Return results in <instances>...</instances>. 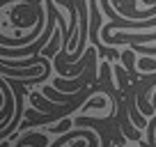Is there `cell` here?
Listing matches in <instances>:
<instances>
[{
    "label": "cell",
    "instance_id": "obj_4",
    "mask_svg": "<svg viewBox=\"0 0 156 147\" xmlns=\"http://www.w3.org/2000/svg\"><path fill=\"white\" fill-rule=\"evenodd\" d=\"M106 103H108V101H106L103 97H97V99H92V101L85 103V110H90V108H103Z\"/></svg>",
    "mask_w": 156,
    "mask_h": 147
},
{
    "label": "cell",
    "instance_id": "obj_1",
    "mask_svg": "<svg viewBox=\"0 0 156 147\" xmlns=\"http://www.w3.org/2000/svg\"><path fill=\"white\" fill-rule=\"evenodd\" d=\"M103 41H106V44H126V41H131V44H140V41H156V32H147V34H142V32H133V34H124V32H119V34H106Z\"/></svg>",
    "mask_w": 156,
    "mask_h": 147
},
{
    "label": "cell",
    "instance_id": "obj_2",
    "mask_svg": "<svg viewBox=\"0 0 156 147\" xmlns=\"http://www.w3.org/2000/svg\"><path fill=\"white\" fill-rule=\"evenodd\" d=\"M46 142H48V138H46L44 133H28V136H23L14 147H30V145H34V147H46Z\"/></svg>",
    "mask_w": 156,
    "mask_h": 147
},
{
    "label": "cell",
    "instance_id": "obj_3",
    "mask_svg": "<svg viewBox=\"0 0 156 147\" xmlns=\"http://www.w3.org/2000/svg\"><path fill=\"white\" fill-rule=\"evenodd\" d=\"M67 129H71V120H69V117H64L62 122H60V124H55V127L51 129V131H53V133H64Z\"/></svg>",
    "mask_w": 156,
    "mask_h": 147
}]
</instances>
